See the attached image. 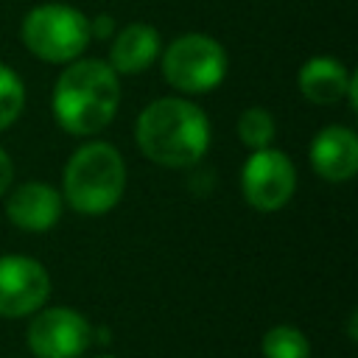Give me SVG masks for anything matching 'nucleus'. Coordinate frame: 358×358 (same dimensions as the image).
<instances>
[{
  "label": "nucleus",
  "mask_w": 358,
  "mask_h": 358,
  "mask_svg": "<svg viewBox=\"0 0 358 358\" xmlns=\"http://www.w3.org/2000/svg\"><path fill=\"white\" fill-rule=\"evenodd\" d=\"M120 106V81L109 62L73 59L53 84V117L76 137L103 131Z\"/></svg>",
  "instance_id": "nucleus-1"
},
{
  "label": "nucleus",
  "mask_w": 358,
  "mask_h": 358,
  "mask_svg": "<svg viewBox=\"0 0 358 358\" xmlns=\"http://www.w3.org/2000/svg\"><path fill=\"white\" fill-rule=\"evenodd\" d=\"M134 140L151 162L162 168H190L210 148V120L193 101L159 98L140 112Z\"/></svg>",
  "instance_id": "nucleus-2"
},
{
  "label": "nucleus",
  "mask_w": 358,
  "mask_h": 358,
  "mask_svg": "<svg viewBox=\"0 0 358 358\" xmlns=\"http://www.w3.org/2000/svg\"><path fill=\"white\" fill-rule=\"evenodd\" d=\"M126 190V162L112 143H87L64 165L62 199L81 215L109 213Z\"/></svg>",
  "instance_id": "nucleus-3"
},
{
  "label": "nucleus",
  "mask_w": 358,
  "mask_h": 358,
  "mask_svg": "<svg viewBox=\"0 0 358 358\" xmlns=\"http://www.w3.org/2000/svg\"><path fill=\"white\" fill-rule=\"evenodd\" d=\"M25 48L50 64H67L84 53L90 45V20L67 3L34 6L20 31Z\"/></svg>",
  "instance_id": "nucleus-4"
},
{
  "label": "nucleus",
  "mask_w": 358,
  "mask_h": 358,
  "mask_svg": "<svg viewBox=\"0 0 358 358\" xmlns=\"http://www.w3.org/2000/svg\"><path fill=\"white\" fill-rule=\"evenodd\" d=\"M162 76L185 95L210 92L227 76V50L207 34H185L165 48Z\"/></svg>",
  "instance_id": "nucleus-5"
},
{
  "label": "nucleus",
  "mask_w": 358,
  "mask_h": 358,
  "mask_svg": "<svg viewBox=\"0 0 358 358\" xmlns=\"http://www.w3.org/2000/svg\"><path fill=\"white\" fill-rule=\"evenodd\" d=\"M296 187V168L294 162L277 148H257L243 162L241 171V190L249 207L260 213H274L285 207Z\"/></svg>",
  "instance_id": "nucleus-6"
},
{
  "label": "nucleus",
  "mask_w": 358,
  "mask_h": 358,
  "mask_svg": "<svg viewBox=\"0 0 358 358\" xmlns=\"http://www.w3.org/2000/svg\"><path fill=\"white\" fill-rule=\"evenodd\" d=\"M25 338L36 358H78L92 344V324L73 308H45L31 319Z\"/></svg>",
  "instance_id": "nucleus-7"
},
{
  "label": "nucleus",
  "mask_w": 358,
  "mask_h": 358,
  "mask_svg": "<svg viewBox=\"0 0 358 358\" xmlns=\"http://www.w3.org/2000/svg\"><path fill=\"white\" fill-rule=\"evenodd\" d=\"M50 296L45 266L25 255L0 257V316L20 319L39 310Z\"/></svg>",
  "instance_id": "nucleus-8"
},
{
  "label": "nucleus",
  "mask_w": 358,
  "mask_h": 358,
  "mask_svg": "<svg viewBox=\"0 0 358 358\" xmlns=\"http://www.w3.org/2000/svg\"><path fill=\"white\" fill-rule=\"evenodd\" d=\"M62 204H64V199L53 185H48V182H25L8 196L6 215L17 229L45 232L59 221Z\"/></svg>",
  "instance_id": "nucleus-9"
},
{
  "label": "nucleus",
  "mask_w": 358,
  "mask_h": 358,
  "mask_svg": "<svg viewBox=\"0 0 358 358\" xmlns=\"http://www.w3.org/2000/svg\"><path fill=\"white\" fill-rule=\"evenodd\" d=\"M310 165L327 182H347L358 171V137L347 126H327L310 143Z\"/></svg>",
  "instance_id": "nucleus-10"
},
{
  "label": "nucleus",
  "mask_w": 358,
  "mask_h": 358,
  "mask_svg": "<svg viewBox=\"0 0 358 358\" xmlns=\"http://www.w3.org/2000/svg\"><path fill=\"white\" fill-rule=\"evenodd\" d=\"M159 56V31L148 22H131L115 34L109 48V67L123 76L143 73Z\"/></svg>",
  "instance_id": "nucleus-11"
},
{
  "label": "nucleus",
  "mask_w": 358,
  "mask_h": 358,
  "mask_svg": "<svg viewBox=\"0 0 358 358\" xmlns=\"http://www.w3.org/2000/svg\"><path fill=\"white\" fill-rule=\"evenodd\" d=\"M347 81H350L347 67L341 62L330 59V56H313V59H308L299 67V76H296L299 92L310 103H319V106L338 103L344 98V92H347Z\"/></svg>",
  "instance_id": "nucleus-12"
},
{
  "label": "nucleus",
  "mask_w": 358,
  "mask_h": 358,
  "mask_svg": "<svg viewBox=\"0 0 358 358\" xmlns=\"http://www.w3.org/2000/svg\"><path fill=\"white\" fill-rule=\"evenodd\" d=\"M263 358H310V344L302 330L277 324L263 336Z\"/></svg>",
  "instance_id": "nucleus-13"
},
{
  "label": "nucleus",
  "mask_w": 358,
  "mask_h": 358,
  "mask_svg": "<svg viewBox=\"0 0 358 358\" xmlns=\"http://www.w3.org/2000/svg\"><path fill=\"white\" fill-rule=\"evenodd\" d=\"M274 134H277V123H274L271 112H266L260 106H249V109H243L238 115V137L252 151L271 145Z\"/></svg>",
  "instance_id": "nucleus-14"
},
{
  "label": "nucleus",
  "mask_w": 358,
  "mask_h": 358,
  "mask_svg": "<svg viewBox=\"0 0 358 358\" xmlns=\"http://www.w3.org/2000/svg\"><path fill=\"white\" fill-rule=\"evenodd\" d=\"M22 106H25V87L20 76L8 64H0V131L20 117Z\"/></svg>",
  "instance_id": "nucleus-15"
},
{
  "label": "nucleus",
  "mask_w": 358,
  "mask_h": 358,
  "mask_svg": "<svg viewBox=\"0 0 358 358\" xmlns=\"http://www.w3.org/2000/svg\"><path fill=\"white\" fill-rule=\"evenodd\" d=\"M112 31H115V22H112V17L101 14V17L90 20V36H98V39H109V36H112Z\"/></svg>",
  "instance_id": "nucleus-16"
},
{
  "label": "nucleus",
  "mask_w": 358,
  "mask_h": 358,
  "mask_svg": "<svg viewBox=\"0 0 358 358\" xmlns=\"http://www.w3.org/2000/svg\"><path fill=\"white\" fill-rule=\"evenodd\" d=\"M11 179H14V162H11V157L0 148V196L11 187Z\"/></svg>",
  "instance_id": "nucleus-17"
},
{
  "label": "nucleus",
  "mask_w": 358,
  "mask_h": 358,
  "mask_svg": "<svg viewBox=\"0 0 358 358\" xmlns=\"http://www.w3.org/2000/svg\"><path fill=\"white\" fill-rule=\"evenodd\" d=\"M344 98H347L350 109H352V112H358V76H355V73H350V81H347V92H344Z\"/></svg>",
  "instance_id": "nucleus-18"
},
{
  "label": "nucleus",
  "mask_w": 358,
  "mask_h": 358,
  "mask_svg": "<svg viewBox=\"0 0 358 358\" xmlns=\"http://www.w3.org/2000/svg\"><path fill=\"white\" fill-rule=\"evenodd\" d=\"M355 319H358V313L352 310V316H350V338H352V341L358 338V330H355Z\"/></svg>",
  "instance_id": "nucleus-19"
},
{
  "label": "nucleus",
  "mask_w": 358,
  "mask_h": 358,
  "mask_svg": "<svg viewBox=\"0 0 358 358\" xmlns=\"http://www.w3.org/2000/svg\"><path fill=\"white\" fill-rule=\"evenodd\" d=\"M98 358H112V355H98Z\"/></svg>",
  "instance_id": "nucleus-20"
}]
</instances>
